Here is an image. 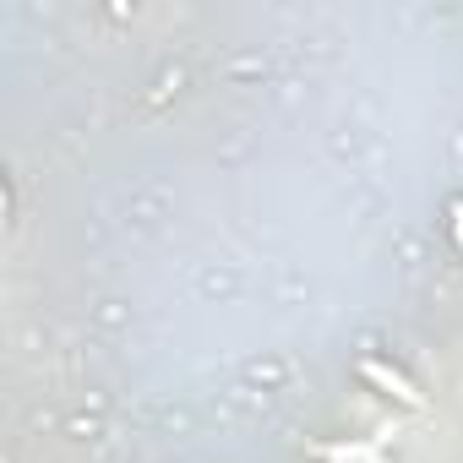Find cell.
Segmentation results:
<instances>
[{
  "mask_svg": "<svg viewBox=\"0 0 463 463\" xmlns=\"http://www.w3.org/2000/svg\"><path fill=\"white\" fill-rule=\"evenodd\" d=\"M360 376H365V382H371V387H382V392H387V398H398V403H403V409H420V392H414V387H409V382H403V376H398V371H387V365H382V360H365V365H360Z\"/></svg>",
  "mask_w": 463,
  "mask_h": 463,
  "instance_id": "6da1fadb",
  "label": "cell"
}]
</instances>
